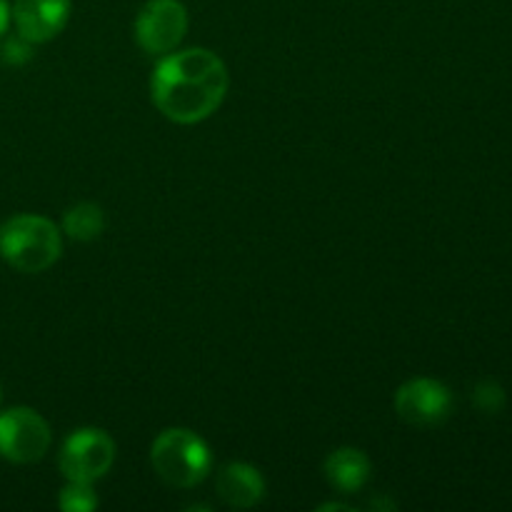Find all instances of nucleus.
<instances>
[{
    "label": "nucleus",
    "mask_w": 512,
    "mask_h": 512,
    "mask_svg": "<svg viewBox=\"0 0 512 512\" xmlns=\"http://www.w3.org/2000/svg\"><path fill=\"white\" fill-rule=\"evenodd\" d=\"M10 23H13V3L10 0H0V38L8 33Z\"/></svg>",
    "instance_id": "15"
},
{
    "label": "nucleus",
    "mask_w": 512,
    "mask_h": 512,
    "mask_svg": "<svg viewBox=\"0 0 512 512\" xmlns=\"http://www.w3.org/2000/svg\"><path fill=\"white\" fill-rule=\"evenodd\" d=\"M473 405L480 413L495 415L503 410L505 405V390L503 385H498L495 380H480L473 388Z\"/></svg>",
    "instance_id": "13"
},
{
    "label": "nucleus",
    "mask_w": 512,
    "mask_h": 512,
    "mask_svg": "<svg viewBox=\"0 0 512 512\" xmlns=\"http://www.w3.org/2000/svg\"><path fill=\"white\" fill-rule=\"evenodd\" d=\"M323 473L330 488L343 495H355L368 485L373 463H370V458L363 450L338 448L325 458Z\"/></svg>",
    "instance_id": "10"
},
{
    "label": "nucleus",
    "mask_w": 512,
    "mask_h": 512,
    "mask_svg": "<svg viewBox=\"0 0 512 512\" xmlns=\"http://www.w3.org/2000/svg\"><path fill=\"white\" fill-rule=\"evenodd\" d=\"M105 213L95 203H75L63 213V233L75 243H93L103 235Z\"/></svg>",
    "instance_id": "11"
},
{
    "label": "nucleus",
    "mask_w": 512,
    "mask_h": 512,
    "mask_svg": "<svg viewBox=\"0 0 512 512\" xmlns=\"http://www.w3.org/2000/svg\"><path fill=\"white\" fill-rule=\"evenodd\" d=\"M33 58V43L15 35L8 38V33L0 38V65H25Z\"/></svg>",
    "instance_id": "14"
},
{
    "label": "nucleus",
    "mask_w": 512,
    "mask_h": 512,
    "mask_svg": "<svg viewBox=\"0 0 512 512\" xmlns=\"http://www.w3.org/2000/svg\"><path fill=\"white\" fill-rule=\"evenodd\" d=\"M115 440L100 428H78L63 440L58 468L70 483H98L115 463Z\"/></svg>",
    "instance_id": "4"
},
{
    "label": "nucleus",
    "mask_w": 512,
    "mask_h": 512,
    "mask_svg": "<svg viewBox=\"0 0 512 512\" xmlns=\"http://www.w3.org/2000/svg\"><path fill=\"white\" fill-rule=\"evenodd\" d=\"M453 408V393L435 378H413L395 393V413L415 428H438L453 415Z\"/></svg>",
    "instance_id": "7"
},
{
    "label": "nucleus",
    "mask_w": 512,
    "mask_h": 512,
    "mask_svg": "<svg viewBox=\"0 0 512 512\" xmlns=\"http://www.w3.org/2000/svg\"><path fill=\"white\" fill-rule=\"evenodd\" d=\"M230 90L228 65L208 48L163 55L150 75V100L163 118L198 125L218 113Z\"/></svg>",
    "instance_id": "1"
},
{
    "label": "nucleus",
    "mask_w": 512,
    "mask_h": 512,
    "mask_svg": "<svg viewBox=\"0 0 512 512\" xmlns=\"http://www.w3.org/2000/svg\"><path fill=\"white\" fill-rule=\"evenodd\" d=\"M53 443L50 425L28 405L0 410V458L13 465H33L45 458Z\"/></svg>",
    "instance_id": "5"
},
{
    "label": "nucleus",
    "mask_w": 512,
    "mask_h": 512,
    "mask_svg": "<svg viewBox=\"0 0 512 512\" xmlns=\"http://www.w3.org/2000/svg\"><path fill=\"white\" fill-rule=\"evenodd\" d=\"M63 255V233L45 215L18 213L0 223V258L13 270L38 275Z\"/></svg>",
    "instance_id": "2"
},
{
    "label": "nucleus",
    "mask_w": 512,
    "mask_h": 512,
    "mask_svg": "<svg viewBox=\"0 0 512 512\" xmlns=\"http://www.w3.org/2000/svg\"><path fill=\"white\" fill-rule=\"evenodd\" d=\"M150 465L165 485L190 490L213 473V453L193 430L168 428L150 445Z\"/></svg>",
    "instance_id": "3"
},
{
    "label": "nucleus",
    "mask_w": 512,
    "mask_h": 512,
    "mask_svg": "<svg viewBox=\"0 0 512 512\" xmlns=\"http://www.w3.org/2000/svg\"><path fill=\"white\" fill-rule=\"evenodd\" d=\"M73 3L70 0H15L13 23L20 38L40 45L50 43L65 30Z\"/></svg>",
    "instance_id": "8"
},
{
    "label": "nucleus",
    "mask_w": 512,
    "mask_h": 512,
    "mask_svg": "<svg viewBox=\"0 0 512 512\" xmlns=\"http://www.w3.org/2000/svg\"><path fill=\"white\" fill-rule=\"evenodd\" d=\"M188 33V10L180 0H148L135 18V43L148 55H168Z\"/></svg>",
    "instance_id": "6"
},
{
    "label": "nucleus",
    "mask_w": 512,
    "mask_h": 512,
    "mask_svg": "<svg viewBox=\"0 0 512 512\" xmlns=\"http://www.w3.org/2000/svg\"><path fill=\"white\" fill-rule=\"evenodd\" d=\"M215 488H218L220 500L235 510H250L265 498V478L250 463L223 465L215 478Z\"/></svg>",
    "instance_id": "9"
},
{
    "label": "nucleus",
    "mask_w": 512,
    "mask_h": 512,
    "mask_svg": "<svg viewBox=\"0 0 512 512\" xmlns=\"http://www.w3.org/2000/svg\"><path fill=\"white\" fill-rule=\"evenodd\" d=\"M0 405H3V388H0Z\"/></svg>",
    "instance_id": "17"
},
{
    "label": "nucleus",
    "mask_w": 512,
    "mask_h": 512,
    "mask_svg": "<svg viewBox=\"0 0 512 512\" xmlns=\"http://www.w3.org/2000/svg\"><path fill=\"white\" fill-rule=\"evenodd\" d=\"M318 510H320V512H325V510H350V505H343V503H325V505H320Z\"/></svg>",
    "instance_id": "16"
},
{
    "label": "nucleus",
    "mask_w": 512,
    "mask_h": 512,
    "mask_svg": "<svg viewBox=\"0 0 512 512\" xmlns=\"http://www.w3.org/2000/svg\"><path fill=\"white\" fill-rule=\"evenodd\" d=\"M58 505L65 512H90L98 508L100 500L93 493L90 483H70V480H65V488L58 495Z\"/></svg>",
    "instance_id": "12"
}]
</instances>
